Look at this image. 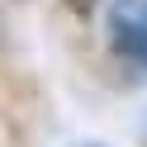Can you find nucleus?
<instances>
[{"instance_id": "1", "label": "nucleus", "mask_w": 147, "mask_h": 147, "mask_svg": "<svg viewBox=\"0 0 147 147\" xmlns=\"http://www.w3.org/2000/svg\"><path fill=\"white\" fill-rule=\"evenodd\" d=\"M109 43L119 57L147 67V0H114L109 5Z\"/></svg>"}, {"instance_id": "2", "label": "nucleus", "mask_w": 147, "mask_h": 147, "mask_svg": "<svg viewBox=\"0 0 147 147\" xmlns=\"http://www.w3.org/2000/svg\"><path fill=\"white\" fill-rule=\"evenodd\" d=\"M95 5H100V0H71V10H76V14H90Z\"/></svg>"}, {"instance_id": "3", "label": "nucleus", "mask_w": 147, "mask_h": 147, "mask_svg": "<svg viewBox=\"0 0 147 147\" xmlns=\"http://www.w3.org/2000/svg\"><path fill=\"white\" fill-rule=\"evenodd\" d=\"M76 147H105V142H76Z\"/></svg>"}]
</instances>
